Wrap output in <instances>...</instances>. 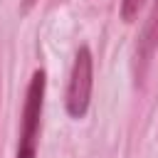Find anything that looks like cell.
<instances>
[{"instance_id":"1","label":"cell","mask_w":158,"mask_h":158,"mask_svg":"<svg viewBox=\"0 0 158 158\" xmlns=\"http://www.w3.org/2000/svg\"><path fill=\"white\" fill-rule=\"evenodd\" d=\"M42 104H44V72L37 69V72L32 74L30 86H27V94H25L17 158H37L40 123H42Z\"/></svg>"},{"instance_id":"2","label":"cell","mask_w":158,"mask_h":158,"mask_svg":"<svg viewBox=\"0 0 158 158\" xmlns=\"http://www.w3.org/2000/svg\"><path fill=\"white\" fill-rule=\"evenodd\" d=\"M91 86H94V59H91L89 47L81 44L74 57V67H72L69 86H67V96H64V106L72 118L86 116L89 101H91Z\"/></svg>"},{"instance_id":"3","label":"cell","mask_w":158,"mask_h":158,"mask_svg":"<svg viewBox=\"0 0 158 158\" xmlns=\"http://www.w3.org/2000/svg\"><path fill=\"white\" fill-rule=\"evenodd\" d=\"M158 44V0H153V10L148 15V22L141 32V40H138V57H141V64H146L153 54Z\"/></svg>"},{"instance_id":"4","label":"cell","mask_w":158,"mask_h":158,"mask_svg":"<svg viewBox=\"0 0 158 158\" xmlns=\"http://www.w3.org/2000/svg\"><path fill=\"white\" fill-rule=\"evenodd\" d=\"M143 5H146V0H121V17H123V22H133Z\"/></svg>"},{"instance_id":"5","label":"cell","mask_w":158,"mask_h":158,"mask_svg":"<svg viewBox=\"0 0 158 158\" xmlns=\"http://www.w3.org/2000/svg\"><path fill=\"white\" fill-rule=\"evenodd\" d=\"M35 2H37V0H22V10H25V12H27V10H30V7H32V5H35Z\"/></svg>"}]
</instances>
